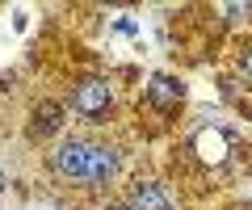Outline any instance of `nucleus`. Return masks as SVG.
<instances>
[{
  "instance_id": "obj_1",
  "label": "nucleus",
  "mask_w": 252,
  "mask_h": 210,
  "mask_svg": "<svg viewBox=\"0 0 252 210\" xmlns=\"http://www.w3.org/2000/svg\"><path fill=\"white\" fill-rule=\"evenodd\" d=\"M63 110H76V114H80V122L101 126V122H109V110H114V84L101 80V76H84V80L72 84Z\"/></svg>"
},
{
  "instance_id": "obj_2",
  "label": "nucleus",
  "mask_w": 252,
  "mask_h": 210,
  "mask_svg": "<svg viewBox=\"0 0 252 210\" xmlns=\"http://www.w3.org/2000/svg\"><path fill=\"white\" fill-rule=\"evenodd\" d=\"M89 151H93V139L84 135H63L59 143L51 147V173L67 185H84V173H89Z\"/></svg>"
},
{
  "instance_id": "obj_3",
  "label": "nucleus",
  "mask_w": 252,
  "mask_h": 210,
  "mask_svg": "<svg viewBox=\"0 0 252 210\" xmlns=\"http://www.w3.org/2000/svg\"><path fill=\"white\" fill-rule=\"evenodd\" d=\"M231 143H235V126H219V122H210V126H198L193 135H189L185 151L193 155L202 168H223L227 155H231Z\"/></svg>"
},
{
  "instance_id": "obj_4",
  "label": "nucleus",
  "mask_w": 252,
  "mask_h": 210,
  "mask_svg": "<svg viewBox=\"0 0 252 210\" xmlns=\"http://www.w3.org/2000/svg\"><path fill=\"white\" fill-rule=\"evenodd\" d=\"M67 126V110H63V101H38L34 110H30V126H26V135H30V143H51L59 130Z\"/></svg>"
},
{
  "instance_id": "obj_5",
  "label": "nucleus",
  "mask_w": 252,
  "mask_h": 210,
  "mask_svg": "<svg viewBox=\"0 0 252 210\" xmlns=\"http://www.w3.org/2000/svg\"><path fill=\"white\" fill-rule=\"evenodd\" d=\"M185 97H189V84L181 80V76H168V72H156L152 80H147V89H143V101L152 110H160V114H172Z\"/></svg>"
},
{
  "instance_id": "obj_6",
  "label": "nucleus",
  "mask_w": 252,
  "mask_h": 210,
  "mask_svg": "<svg viewBox=\"0 0 252 210\" xmlns=\"http://www.w3.org/2000/svg\"><path fill=\"white\" fill-rule=\"evenodd\" d=\"M122 168V151L114 143H93L89 151V173H84V189H105Z\"/></svg>"
},
{
  "instance_id": "obj_7",
  "label": "nucleus",
  "mask_w": 252,
  "mask_h": 210,
  "mask_svg": "<svg viewBox=\"0 0 252 210\" xmlns=\"http://www.w3.org/2000/svg\"><path fill=\"white\" fill-rule=\"evenodd\" d=\"M126 206L130 210H177V198H172L168 185L143 181V177H139V181L126 189Z\"/></svg>"
},
{
  "instance_id": "obj_8",
  "label": "nucleus",
  "mask_w": 252,
  "mask_h": 210,
  "mask_svg": "<svg viewBox=\"0 0 252 210\" xmlns=\"http://www.w3.org/2000/svg\"><path fill=\"white\" fill-rule=\"evenodd\" d=\"M235 67H240V76L252 84V42H248V46H240V55H235Z\"/></svg>"
},
{
  "instance_id": "obj_9",
  "label": "nucleus",
  "mask_w": 252,
  "mask_h": 210,
  "mask_svg": "<svg viewBox=\"0 0 252 210\" xmlns=\"http://www.w3.org/2000/svg\"><path fill=\"white\" fill-rule=\"evenodd\" d=\"M114 30H118V34H139V26H135V21H130V17H122V21H114Z\"/></svg>"
},
{
  "instance_id": "obj_10",
  "label": "nucleus",
  "mask_w": 252,
  "mask_h": 210,
  "mask_svg": "<svg viewBox=\"0 0 252 210\" xmlns=\"http://www.w3.org/2000/svg\"><path fill=\"white\" fill-rule=\"evenodd\" d=\"M101 210H130L126 202H109V206H101Z\"/></svg>"
},
{
  "instance_id": "obj_11",
  "label": "nucleus",
  "mask_w": 252,
  "mask_h": 210,
  "mask_svg": "<svg viewBox=\"0 0 252 210\" xmlns=\"http://www.w3.org/2000/svg\"><path fill=\"white\" fill-rule=\"evenodd\" d=\"M0 193H4V168H0Z\"/></svg>"
}]
</instances>
